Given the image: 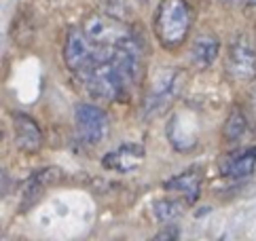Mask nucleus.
Wrapping results in <instances>:
<instances>
[{"instance_id":"1","label":"nucleus","mask_w":256,"mask_h":241,"mask_svg":"<svg viewBox=\"0 0 256 241\" xmlns=\"http://www.w3.org/2000/svg\"><path fill=\"white\" fill-rule=\"evenodd\" d=\"M193 26V8L186 0H161L154 11L152 30L161 47L176 51L186 42Z\"/></svg>"},{"instance_id":"2","label":"nucleus","mask_w":256,"mask_h":241,"mask_svg":"<svg viewBox=\"0 0 256 241\" xmlns=\"http://www.w3.org/2000/svg\"><path fill=\"white\" fill-rule=\"evenodd\" d=\"M180 78L182 74L176 68H161L152 74L142 100V114L146 118L157 116L172 106L180 91Z\"/></svg>"},{"instance_id":"3","label":"nucleus","mask_w":256,"mask_h":241,"mask_svg":"<svg viewBox=\"0 0 256 241\" xmlns=\"http://www.w3.org/2000/svg\"><path fill=\"white\" fill-rule=\"evenodd\" d=\"M80 28H83V32L87 34L89 40L104 44V47H118V44H125L140 36L130 24H125L123 20L108 13L87 15Z\"/></svg>"},{"instance_id":"4","label":"nucleus","mask_w":256,"mask_h":241,"mask_svg":"<svg viewBox=\"0 0 256 241\" xmlns=\"http://www.w3.org/2000/svg\"><path fill=\"white\" fill-rule=\"evenodd\" d=\"M224 70L237 82L256 78V47L248 36H235L224 55Z\"/></svg>"},{"instance_id":"5","label":"nucleus","mask_w":256,"mask_h":241,"mask_svg":"<svg viewBox=\"0 0 256 241\" xmlns=\"http://www.w3.org/2000/svg\"><path fill=\"white\" fill-rule=\"evenodd\" d=\"M74 123L78 138L89 146L102 144L110 132V118L106 110L96 104H78L74 110Z\"/></svg>"},{"instance_id":"6","label":"nucleus","mask_w":256,"mask_h":241,"mask_svg":"<svg viewBox=\"0 0 256 241\" xmlns=\"http://www.w3.org/2000/svg\"><path fill=\"white\" fill-rule=\"evenodd\" d=\"M256 170V146L228 150L218 161V172L226 180H244L250 178Z\"/></svg>"},{"instance_id":"7","label":"nucleus","mask_w":256,"mask_h":241,"mask_svg":"<svg viewBox=\"0 0 256 241\" xmlns=\"http://www.w3.org/2000/svg\"><path fill=\"white\" fill-rule=\"evenodd\" d=\"M146 156V148L138 142H127L114 148L112 152H106L102 159V168L108 172H118V174H130L138 170Z\"/></svg>"},{"instance_id":"8","label":"nucleus","mask_w":256,"mask_h":241,"mask_svg":"<svg viewBox=\"0 0 256 241\" xmlns=\"http://www.w3.org/2000/svg\"><path fill=\"white\" fill-rule=\"evenodd\" d=\"M11 120H13V136L17 148L24 152H38L42 146V132L38 123L26 112H13Z\"/></svg>"},{"instance_id":"9","label":"nucleus","mask_w":256,"mask_h":241,"mask_svg":"<svg viewBox=\"0 0 256 241\" xmlns=\"http://www.w3.org/2000/svg\"><path fill=\"white\" fill-rule=\"evenodd\" d=\"M201 182H204V176H201L199 168H188L184 172L176 174L174 178H170L163 184V188L170 194H178V197L186 199L188 206H195L201 194Z\"/></svg>"},{"instance_id":"10","label":"nucleus","mask_w":256,"mask_h":241,"mask_svg":"<svg viewBox=\"0 0 256 241\" xmlns=\"http://www.w3.org/2000/svg\"><path fill=\"white\" fill-rule=\"evenodd\" d=\"M220 55V40L212 32H201L193 38L190 44V64L197 70H206L216 62Z\"/></svg>"},{"instance_id":"11","label":"nucleus","mask_w":256,"mask_h":241,"mask_svg":"<svg viewBox=\"0 0 256 241\" xmlns=\"http://www.w3.org/2000/svg\"><path fill=\"white\" fill-rule=\"evenodd\" d=\"M186 208H190L186 199L178 197V194H172V197L159 199L152 203V218L161 222V224H174V222L186 214Z\"/></svg>"},{"instance_id":"12","label":"nucleus","mask_w":256,"mask_h":241,"mask_svg":"<svg viewBox=\"0 0 256 241\" xmlns=\"http://www.w3.org/2000/svg\"><path fill=\"white\" fill-rule=\"evenodd\" d=\"M60 170L58 168H47V170H42V172H36L32 178L28 180V186H26V190H24V199H22V208L26 206H32V203L38 199V197H42V192H44V188L49 186V184H53L58 178H60Z\"/></svg>"},{"instance_id":"13","label":"nucleus","mask_w":256,"mask_h":241,"mask_svg":"<svg viewBox=\"0 0 256 241\" xmlns=\"http://www.w3.org/2000/svg\"><path fill=\"white\" fill-rule=\"evenodd\" d=\"M248 134V118L240 108H233L231 114L226 116V123L222 129V136L226 142H240L242 138Z\"/></svg>"},{"instance_id":"14","label":"nucleus","mask_w":256,"mask_h":241,"mask_svg":"<svg viewBox=\"0 0 256 241\" xmlns=\"http://www.w3.org/2000/svg\"><path fill=\"white\" fill-rule=\"evenodd\" d=\"M166 228L163 230H159L157 235H154V239H176L180 233H178V228H176V224H163Z\"/></svg>"},{"instance_id":"15","label":"nucleus","mask_w":256,"mask_h":241,"mask_svg":"<svg viewBox=\"0 0 256 241\" xmlns=\"http://www.w3.org/2000/svg\"><path fill=\"white\" fill-rule=\"evenodd\" d=\"M246 2H248L250 6H256V0H246Z\"/></svg>"}]
</instances>
